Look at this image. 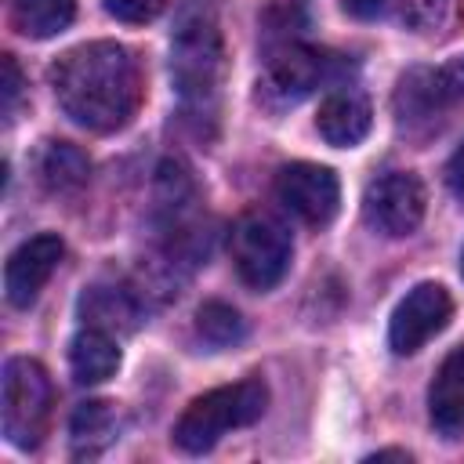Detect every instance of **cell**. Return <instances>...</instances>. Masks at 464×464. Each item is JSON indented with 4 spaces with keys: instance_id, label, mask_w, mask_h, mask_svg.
Returning a JSON list of instances; mask_svg holds the SVG:
<instances>
[{
    "instance_id": "4316f807",
    "label": "cell",
    "mask_w": 464,
    "mask_h": 464,
    "mask_svg": "<svg viewBox=\"0 0 464 464\" xmlns=\"http://www.w3.org/2000/svg\"><path fill=\"white\" fill-rule=\"evenodd\" d=\"M460 276H464V250H460Z\"/></svg>"
},
{
    "instance_id": "44dd1931",
    "label": "cell",
    "mask_w": 464,
    "mask_h": 464,
    "mask_svg": "<svg viewBox=\"0 0 464 464\" xmlns=\"http://www.w3.org/2000/svg\"><path fill=\"white\" fill-rule=\"evenodd\" d=\"M102 4H105V11H109L112 18H120V22H127V25L152 22V18L167 7V0H102Z\"/></svg>"
},
{
    "instance_id": "d6986e66",
    "label": "cell",
    "mask_w": 464,
    "mask_h": 464,
    "mask_svg": "<svg viewBox=\"0 0 464 464\" xmlns=\"http://www.w3.org/2000/svg\"><path fill=\"white\" fill-rule=\"evenodd\" d=\"M83 315H87L91 326H98V330H112V326L130 330V326H134V304H130L123 294L102 290V286H94V290L83 294Z\"/></svg>"
},
{
    "instance_id": "5b68a950",
    "label": "cell",
    "mask_w": 464,
    "mask_h": 464,
    "mask_svg": "<svg viewBox=\"0 0 464 464\" xmlns=\"http://www.w3.org/2000/svg\"><path fill=\"white\" fill-rule=\"evenodd\" d=\"M290 232L279 218L250 210L232 228V261L250 290H272L290 268Z\"/></svg>"
},
{
    "instance_id": "484cf974",
    "label": "cell",
    "mask_w": 464,
    "mask_h": 464,
    "mask_svg": "<svg viewBox=\"0 0 464 464\" xmlns=\"http://www.w3.org/2000/svg\"><path fill=\"white\" fill-rule=\"evenodd\" d=\"M370 460H410L402 450H381V453H373Z\"/></svg>"
},
{
    "instance_id": "52a82bcc",
    "label": "cell",
    "mask_w": 464,
    "mask_h": 464,
    "mask_svg": "<svg viewBox=\"0 0 464 464\" xmlns=\"http://www.w3.org/2000/svg\"><path fill=\"white\" fill-rule=\"evenodd\" d=\"M326 80H334V58L315 51V47L290 40L268 54L265 76L257 87H261V98L268 105H297L301 98H308Z\"/></svg>"
},
{
    "instance_id": "2e32d148",
    "label": "cell",
    "mask_w": 464,
    "mask_h": 464,
    "mask_svg": "<svg viewBox=\"0 0 464 464\" xmlns=\"http://www.w3.org/2000/svg\"><path fill=\"white\" fill-rule=\"evenodd\" d=\"M69 439H72V453L76 457H98L116 439L112 402H105V399L80 402L72 410V420H69Z\"/></svg>"
},
{
    "instance_id": "ba28073f",
    "label": "cell",
    "mask_w": 464,
    "mask_h": 464,
    "mask_svg": "<svg viewBox=\"0 0 464 464\" xmlns=\"http://www.w3.org/2000/svg\"><path fill=\"white\" fill-rule=\"evenodd\" d=\"M453 315V297L446 286L439 283H417L413 290H406V297L395 304L392 323H388V341L392 352L399 355H413L417 348H424L439 330H446Z\"/></svg>"
},
{
    "instance_id": "603a6c76",
    "label": "cell",
    "mask_w": 464,
    "mask_h": 464,
    "mask_svg": "<svg viewBox=\"0 0 464 464\" xmlns=\"http://www.w3.org/2000/svg\"><path fill=\"white\" fill-rule=\"evenodd\" d=\"M439 72H442V83H446L450 98H464V54L450 58V62H446Z\"/></svg>"
},
{
    "instance_id": "ffe728a7",
    "label": "cell",
    "mask_w": 464,
    "mask_h": 464,
    "mask_svg": "<svg viewBox=\"0 0 464 464\" xmlns=\"http://www.w3.org/2000/svg\"><path fill=\"white\" fill-rule=\"evenodd\" d=\"M395 14L406 29L428 33L446 18V0H395Z\"/></svg>"
},
{
    "instance_id": "277c9868",
    "label": "cell",
    "mask_w": 464,
    "mask_h": 464,
    "mask_svg": "<svg viewBox=\"0 0 464 464\" xmlns=\"http://www.w3.org/2000/svg\"><path fill=\"white\" fill-rule=\"evenodd\" d=\"M51 377L36 359L14 355L4 366V435L18 450L40 446L51 420Z\"/></svg>"
},
{
    "instance_id": "4fadbf2b",
    "label": "cell",
    "mask_w": 464,
    "mask_h": 464,
    "mask_svg": "<svg viewBox=\"0 0 464 464\" xmlns=\"http://www.w3.org/2000/svg\"><path fill=\"white\" fill-rule=\"evenodd\" d=\"M446 102H450V91L442 83V72H435V69H410L399 80L395 112H399V123H406V127L435 123L439 112L446 109Z\"/></svg>"
},
{
    "instance_id": "3957f363",
    "label": "cell",
    "mask_w": 464,
    "mask_h": 464,
    "mask_svg": "<svg viewBox=\"0 0 464 464\" xmlns=\"http://www.w3.org/2000/svg\"><path fill=\"white\" fill-rule=\"evenodd\" d=\"M265 406H268V388L257 377L210 388L185 406V413L174 424V442L185 453H207L225 431L261 420Z\"/></svg>"
},
{
    "instance_id": "8992f818",
    "label": "cell",
    "mask_w": 464,
    "mask_h": 464,
    "mask_svg": "<svg viewBox=\"0 0 464 464\" xmlns=\"http://www.w3.org/2000/svg\"><path fill=\"white\" fill-rule=\"evenodd\" d=\"M424 207H428L424 185L410 170H388V174L373 178L366 185V196H362L366 225L373 232L388 236V239L413 236L420 228V221H424Z\"/></svg>"
},
{
    "instance_id": "30bf717a",
    "label": "cell",
    "mask_w": 464,
    "mask_h": 464,
    "mask_svg": "<svg viewBox=\"0 0 464 464\" xmlns=\"http://www.w3.org/2000/svg\"><path fill=\"white\" fill-rule=\"evenodd\" d=\"M62 254H65V243L54 232H40V236L25 239L22 246H14L7 265H4V294H7V301L14 308H29L40 297L44 283L51 279V272L58 268Z\"/></svg>"
},
{
    "instance_id": "9a60e30c",
    "label": "cell",
    "mask_w": 464,
    "mask_h": 464,
    "mask_svg": "<svg viewBox=\"0 0 464 464\" xmlns=\"http://www.w3.org/2000/svg\"><path fill=\"white\" fill-rule=\"evenodd\" d=\"M7 22L29 40H51L76 18V0H4Z\"/></svg>"
},
{
    "instance_id": "ac0fdd59",
    "label": "cell",
    "mask_w": 464,
    "mask_h": 464,
    "mask_svg": "<svg viewBox=\"0 0 464 464\" xmlns=\"http://www.w3.org/2000/svg\"><path fill=\"white\" fill-rule=\"evenodd\" d=\"M196 330H199V337H203L207 344L225 348V344H236L246 326H243V319H239V312H236L232 304H225V301H207V304H199V312H196Z\"/></svg>"
},
{
    "instance_id": "6da1fadb",
    "label": "cell",
    "mask_w": 464,
    "mask_h": 464,
    "mask_svg": "<svg viewBox=\"0 0 464 464\" xmlns=\"http://www.w3.org/2000/svg\"><path fill=\"white\" fill-rule=\"evenodd\" d=\"M51 87L65 116L94 134L127 127L141 105L138 62L116 40H91L69 47L51 65Z\"/></svg>"
},
{
    "instance_id": "7c38bea8",
    "label": "cell",
    "mask_w": 464,
    "mask_h": 464,
    "mask_svg": "<svg viewBox=\"0 0 464 464\" xmlns=\"http://www.w3.org/2000/svg\"><path fill=\"white\" fill-rule=\"evenodd\" d=\"M428 413L431 424L442 435L464 431V344H457L435 370V381L428 388Z\"/></svg>"
},
{
    "instance_id": "7a4b0ae2",
    "label": "cell",
    "mask_w": 464,
    "mask_h": 464,
    "mask_svg": "<svg viewBox=\"0 0 464 464\" xmlns=\"http://www.w3.org/2000/svg\"><path fill=\"white\" fill-rule=\"evenodd\" d=\"M170 72L188 116L207 120L218 112L221 80H225V47L218 22L207 7L185 11L170 40Z\"/></svg>"
},
{
    "instance_id": "7402d4cb",
    "label": "cell",
    "mask_w": 464,
    "mask_h": 464,
    "mask_svg": "<svg viewBox=\"0 0 464 464\" xmlns=\"http://www.w3.org/2000/svg\"><path fill=\"white\" fill-rule=\"evenodd\" d=\"M0 69H4V83H0L4 87V116H14V105H18V94H22V72H18L11 54L0 58Z\"/></svg>"
},
{
    "instance_id": "9c48e42d",
    "label": "cell",
    "mask_w": 464,
    "mask_h": 464,
    "mask_svg": "<svg viewBox=\"0 0 464 464\" xmlns=\"http://www.w3.org/2000/svg\"><path fill=\"white\" fill-rule=\"evenodd\" d=\"M276 196L301 221L326 225V221H334V214L341 207V181L330 167L297 160V163H286L276 174Z\"/></svg>"
},
{
    "instance_id": "5bb4252c",
    "label": "cell",
    "mask_w": 464,
    "mask_h": 464,
    "mask_svg": "<svg viewBox=\"0 0 464 464\" xmlns=\"http://www.w3.org/2000/svg\"><path fill=\"white\" fill-rule=\"evenodd\" d=\"M120 366V348L116 341L109 337V330H98V326H87L72 337L69 344V370H72V381L76 384H102L116 373Z\"/></svg>"
},
{
    "instance_id": "d4e9b609",
    "label": "cell",
    "mask_w": 464,
    "mask_h": 464,
    "mask_svg": "<svg viewBox=\"0 0 464 464\" xmlns=\"http://www.w3.org/2000/svg\"><path fill=\"white\" fill-rule=\"evenodd\" d=\"M446 181H450V188H453L457 196H464V145L450 156V163H446Z\"/></svg>"
},
{
    "instance_id": "e0dca14e",
    "label": "cell",
    "mask_w": 464,
    "mask_h": 464,
    "mask_svg": "<svg viewBox=\"0 0 464 464\" xmlns=\"http://www.w3.org/2000/svg\"><path fill=\"white\" fill-rule=\"evenodd\" d=\"M36 174H40L44 188H51V192H72V188H80L87 181L91 160L72 141H47L40 149Z\"/></svg>"
},
{
    "instance_id": "8fae6325",
    "label": "cell",
    "mask_w": 464,
    "mask_h": 464,
    "mask_svg": "<svg viewBox=\"0 0 464 464\" xmlns=\"http://www.w3.org/2000/svg\"><path fill=\"white\" fill-rule=\"evenodd\" d=\"M370 123H373V112H370V102L359 91H334V94H326L323 105H319V116H315L319 134L330 145H337V149L359 145L370 134Z\"/></svg>"
},
{
    "instance_id": "cb8c5ba5",
    "label": "cell",
    "mask_w": 464,
    "mask_h": 464,
    "mask_svg": "<svg viewBox=\"0 0 464 464\" xmlns=\"http://www.w3.org/2000/svg\"><path fill=\"white\" fill-rule=\"evenodd\" d=\"M341 4L355 18H381V14H388L395 7V0H341Z\"/></svg>"
}]
</instances>
